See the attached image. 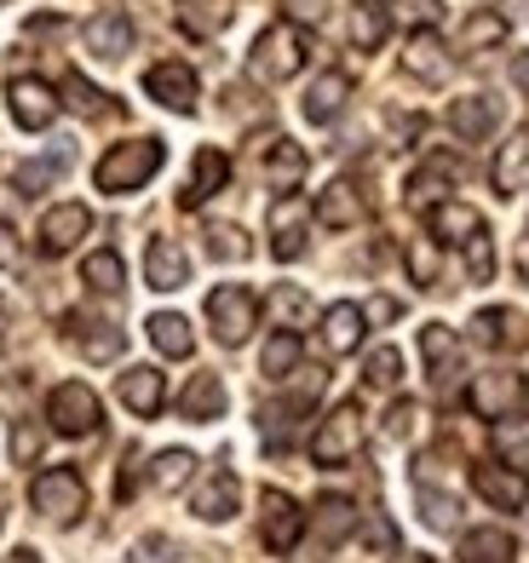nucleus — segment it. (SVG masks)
I'll return each instance as SVG.
<instances>
[{"instance_id": "0eeeda50", "label": "nucleus", "mask_w": 529, "mask_h": 563, "mask_svg": "<svg viewBox=\"0 0 529 563\" xmlns=\"http://www.w3.org/2000/svg\"><path fill=\"white\" fill-rule=\"evenodd\" d=\"M529 386H524V374L513 368H489V374H477L472 379V391H466V408L477 420H513L518 408H524Z\"/></svg>"}, {"instance_id": "1a4fd4ad", "label": "nucleus", "mask_w": 529, "mask_h": 563, "mask_svg": "<svg viewBox=\"0 0 529 563\" xmlns=\"http://www.w3.org/2000/svg\"><path fill=\"white\" fill-rule=\"evenodd\" d=\"M260 506H265V511H260V541H265L271 552H294L299 534H306V511H299V500L283 495V489H265Z\"/></svg>"}, {"instance_id": "052dcab7", "label": "nucleus", "mask_w": 529, "mask_h": 563, "mask_svg": "<svg viewBox=\"0 0 529 563\" xmlns=\"http://www.w3.org/2000/svg\"><path fill=\"white\" fill-rule=\"evenodd\" d=\"M518 282H529V224H524V236H518Z\"/></svg>"}, {"instance_id": "8fccbe9b", "label": "nucleus", "mask_w": 529, "mask_h": 563, "mask_svg": "<svg viewBox=\"0 0 529 563\" xmlns=\"http://www.w3.org/2000/svg\"><path fill=\"white\" fill-rule=\"evenodd\" d=\"M466 271H472V282H489V276H495V247H489V230H477V236L466 242Z\"/></svg>"}, {"instance_id": "37998d69", "label": "nucleus", "mask_w": 529, "mask_h": 563, "mask_svg": "<svg viewBox=\"0 0 529 563\" xmlns=\"http://www.w3.org/2000/svg\"><path fill=\"white\" fill-rule=\"evenodd\" d=\"M64 104L75 110V115H104V92H98L92 81H87V75H64Z\"/></svg>"}, {"instance_id": "a19ab883", "label": "nucleus", "mask_w": 529, "mask_h": 563, "mask_svg": "<svg viewBox=\"0 0 529 563\" xmlns=\"http://www.w3.org/2000/svg\"><path fill=\"white\" fill-rule=\"evenodd\" d=\"M415 500H420V518L432 523V529H455V495H443V489H432L426 477H415Z\"/></svg>"}, {"instance_id": "b1692460", "label": "nucleus", "mask_w": 529, "mask_h": 563, "mask_svg": "<svg viewBox=\"0 0 529 563\" xmlns=\"http://www.w3.org/2000/svg\"><path fill=\"white\" fill-rule=\"evenodd\" d=\"M115 397L128 402L139 420H156L162 402H167V386H162L156 368H128V374H121V386H115Z\"/></svg>"}, {"instance_id": "9d476101", "label": "nucleus", "mask_w": 529, "mask_h": 563, "mask_svg": "<svg viewBox=\"0 0 529 563\" xmlns=\"http://www.w3.org/2000/svg\"><path fill=\"white\" fill-rule=\"evenodd\" d=\"M7 104H12V121L23 126V133H46L58 115V92L35 81V75H18V81L7 87Z\"/></svg>"}, {"instance_id": "5701e85b", "label": "nucleus", "mask_w": 529, "mask_h": 563, "mask_svg": "<svg viewBox=\"0 0 529 563\" xmlns=\"http://www.w3.org/2000/svg\"><path fill=\"white\" fill-rule=\"evenodd\" d=\"M87 46H92L104 64L128 58V53H133V18H128V12H98V18L87 23Z\"/></svg>"}, {"instance_id": "ea45409f", "label": "nucleus", "mask_w": 529, "mask_h": 563, "mask_svg": "<svg viewBox=\"0 0 529 563\" xmlns=\"http://www.w3.org/2000/svg\"><path fill=\"white\" fill-rule=\"evenodd\" d=\"M500 41H507V18H500V12H472L466 18V30H461V46H466V53H489V46H500Z\"/></svg>"}, {"instance_id": "20e7f679", "label": "nucleus", "mask_w": 529, "mask_h": 563, "mask_svg": "<svg viewBox=\"0 0 529 563\" xmlns=\"http://www.w3.org/2000/svg\"><path fill=\"white\" fill-rule=\"evenodd\" d=\"M30 506L41 511V518L53 523H75L87 511V483L75 466H46L35 483H30Z\"/></svg>"}, {"instance_id": "f257e3e1", "label": "nucleus", "mask_w": 529, "mask_h": 563, "mask_svg": "<svg viewBox=\"0 0 529 563\" xmlns=\"http://www.w3.org/2000/svg\"><path fill=\"white\" fill-rule=\"evenodd\" d=\"M162 162H167L162 139H128V144H115L110 156L92 167V185L104 196H133V190H144L150 178L162 173Z\"/></svg>"}, {"instance_id": "a878e982", "label": "nucleus", "mask_w": 529, "mask_h": 563, "mask_svg": "<svg viewBox=\"0 0 529 563\" xmlns=\"http://www.w3.org/2000/svg\"><path fill=\"white\" fill-rule=\"evenodd\" d=\"M224 402H231V397H224V379L219 374H196L190 386L179 391V415L196 420V426H208V420L224 415Z\"/></svg>"}, {"instance_id": "49530a36", "label": "nucleus", "mask_w": 529, "mask_h": 563, "mask_svg": "<svg viewBox=\"0 0 529 563\" xmlns=\"http://www.w3.org/2000/svg\"><path fill=\"white\" fill-rule=\"evenodd\" d=\"M495 449L507 454V466H524V460H529V426L495 420Z\"/></svg>"}, {"instance_id": "ddd939ff", "label": "nucleus", "mask_w": 529, "mask_h": 563, "mask_svg": "<svg viewBox=\"0 0 529 563\" xmlns=\"http://www.w3.org/2000/svg\"><path fill=\"white\" fill-rule=\"evenodd\" d=\"M144 92L156 98V104H167V110H179V115H190L196 110V69L190 64H179V58H167V64H156L144 75Z\"/></svg>"}, {"instance_id": "a211bd4d", "label": "nucleus", "mask_w": 529, "mask_h": 563, "mask_svg": "<svg viewBox=\"0 0 529 563\" xmlns=\"http://www.w3.org/2000/svg\"><path fill=\"white\" fill-rule=\"evenodd\" d=\"M317 219H322V230H357L368 219V201L351 178H334V185L317 196Z\"/></svg>"}, {"instance_id": "bb28decb", "label": "nucleus", "mask_w": 529, "mask_h": 563, "mask_svg": "<svg viewBox=\"0 0 529 563\" xmlns=\"http://www.w3.org/2000/svg\"><path fill=\"white\" fill-rule=\"evenodd\" d=\"M426 230H432L438 242H472L477 230H484V219H477L466 201H432V208H426Z\"/></svg>"}, {"instance_id": "4d7b16f0", "label": "nucleus", "mask_w": 529, "mask_h": 563, "mask_svg": "<svg viewBox=\"0 0 529 563\" xmlns=\"http://www.w3.org/2000/svg\"><path fill=\"white\" fill-rule=\"evenodd\" d=\"M12 260H18V236H12V224L0 219V271H7Z\"/></svg>"}, {"instance_id": "39448f33", "label": "nucleus", "mask_w": 529, "mask_h": 563, "mask_svg": "<svg viewBox=\"0 0 529 563\" xmlns=\"http://www.w3.org/2000/svg\"><path fill=\"white\" fill-rule=\"evenodd\" d=\"M46 420H53L58 438H92V431L104 426V402H98V391L81 386V379H64V386L46 397Z\"/></svg>"}, {"instance_id": "f03ea898", "label": "nucleus", "mask_w": 529, "mask_h": 563, "mask_svg": "<svg viewBox=\"0 0 529 563\" xmlns=\"http://www.w3.org/2000/svg\"><path fill=\"white\" fill-rule=\"evenodd\" d=\"M306 58H311L306 30H294V23H271V30H260L254 53H247V75L265 81V87H283V81H294V75L306 69Z\"/></svg>"}, {"instance_id": "e2e57ef3", "label": "nucleus", "mask_w": 529, "mask_h": 563, "mask_svg": "<svg viewBox=\"0 0 529 563\" xmlns=\"http://www.w3.org/2000/svg\"><path fill=\"white\" fill-rule=\"evenodd\" d=\"M397 563H438V558H397Z\"/></svg>"}, {"instance_id": "f3484780", "label": "nucleus", "mask_w": 529, "mask_h": 563, "mask_svg": "<svg viewBox=\"0 0 529 563\" xmlns=\"http://www.w3.org/2000/svg\"><path fill=\"white\" fill-rule=\"evenodd\" d=\"M224 185H231V156L224 150H196V167H190V185L179 190V208H201V201H213Z\"/></svg>"}, {"instance_id": "f8f14e48", "label": "nucleus", "mask_w": 529, "mask_h": 563, "mask_svg": "<svg viewBox=\"0 0 529 563\" xmlns=\"http://www.w3.org/2000/svg\"><path fill=\"white\" fill-rule=\"evenodd\" d=\"M87 230H92V213L81 208V201H58V208H46L41 213V253H46V260H58V253H69L75 242H81L87 236Z\"/></svg>"}, {"instance_id": "72a5a7b5", "label": "nucleus", "mask_w": 529, "mask_h": 563, "mask_svg": "<svg viewBox=\"0 0 529 563\" xmlns=\"http://www.w3.org/2000/svg\"><path fill=\"white\" fill-rule=\"evenodd\" d=\"M403 69L420 75V81H443V75H449L443 41H438L432 30H415V35H409V53H403Z\"/></svg>"}, {"instance_id": "79ce46f5", "label": "nucleus", "mask_w": 529, "mask_h": 563, "mask_svg": "<svg viewBox=\"0 0 529 563\" xmlns=\"http://www.w3.org/2000/svg\"><path fill=\"white\" fill-rule=\"evenodd\" d=\"M299 368V334L294 328H283V334H271V345H265V374L271 379H288Z\"/></svg>"}, {"instance_id": "6e6552de", "label": "nucleus", "mask_w": 529, "mask_h": 563, "mask_svg": "<svg viewBox=\"0 0 529 563\" xmlns=\"http://www.w3.org/2000/svg\"><path fill=\"white\" fill-rule=\"evenodd\" d=\"M472 489L484 495L495 511H524V506H529V477H524V466L477 460V466H472Z\"/></svg>"}, {"instance_id": "393cba45", "label": "nucleus", "mask_w": 529, "mask_h": 563, "mask_svg": "<svg viewBox=\"0 0 529 563\" xmlns=\"http://www.w3.org/2000/svg\"><path fill=\"white\" fill-rule=\"evenodd\" d=\"M345 98H351V75L345 69H322L317 81H311V92H306V121L329 126L345 110Z\"/></svg>"}, {"instance_id": "6e6d98bb", "label": "nucleus", "mask_w": 529, "mask_h": 563, "mask_svg": "<svg viewBox=\"0 0 529 563\" xmlns=\"http://www.w3.org/2000/svg\"><path fill=\"white\" fill-rule=\"evenodd\" d=\"M363 541H368V547H374V552H386V547H392V541H397V529H392V523H386V518H374V523H368V534H363Z\"/></svg>"}, {"instance_id": "7ed1b4c3", "label": "nucleus", "mask_w": 529, "mask_h": 563, "mask_svg": "<svg viewBox=\"0 0 529 563\" xmlns=\"http://www.w3.org/2000/svg\"><path fill=\"white\" fill-rule=\"evenodd\" d=\"M357 454H363V415H357V402H340L322 415L317 438H311V460L334 472V466H351Z\"/></svg>"}, {"instance_id": "4c0bfd02", "label": "nucleus", "mask_w": 529, "mask_h": 563, "mask_svg": "<svg viewBox=\"0 0 529 563\" xmlns=\"http://www.w3.org/2000/svg\"><path fill=\"white\" fill-rule=\"evenodd\" d=\"M81 282H87L92 294H121V282H128V265H121V253L98 247V253H87V265H81Z\"/></svg>"}, {"instance_id": "3c124183", "label": "nucleus", "mask_w": 529, "mask_h": 563, "mask_svg": "<svg viewBox=\"0 0 529 563\" xmlns=\"http://www.w3.org/2000/svg\"><path fill=\"white\" fill-rule=\"evenodd\" d=\"M133 563H185V552L167 541V534H150V541H139V558Z\"/></svg>"}, {"instance_id": "680f3d73", "label": "nucleus", "mask_w": 529, "mask_h": 563, "mask_svg": "<svg viewBox=\"0 0 529 563\" xmlns=\"http://www.w3.org/2000/svg\"><path fill=\"white\" fill-rule=\"evenodd\" d=\"M7 563H41V558H35V552H30V547H18V552H12V558H7Z\"/></svg>"}, {"instance_id": "bf43d9fd", "label": "nucleus", "mask_w": 529, "mask_h": 563, "mask_svg": "<svg viewBox=\"0 0 529 563\" xmlns=\"http://www.w3.org/2000/svg\"><path fill=\"white\" fill-rule=\"evenodd\" d=\"M368 317H374V322H392V317H397V299H374Z\"/></svg>"}, {"instance_id": "13d9d810", "label": "nucleus", "mask_w": 529, "mask_h": 563, "mask_svg": "<svg viewBox=\"0 0 529 563\" xmlns=\"http://www.w3.org/2000/svg\"><path fill=\"white\" fill-rule=\"evenodd\" d=\"M513 81H518V92H524V104H529V53H518V58H513Z\"/></svg>"}, {"instance_id": "aec40b11", "label": "nucleus", "mask_w": 529, "mask_h": 563, "mask_svg": "<svg viewBox=\"0 0 529 563\" xmlns=\"http://www.w3.org/2000/svg\"><path fill=\"white\" fill-rule=\"evenodd\" d=\"M64 334H69V345L81 351L87 363H115L121 345H128L110 322H87V317H64Z\"/></svg>"}, {"instance_id": "603ef678", "label": "nucleus", "mask_w": 529, "mask_h": 563, "mask_svg": "<svg viewBox=\"0 0 529 563\" xmlns=\"http://www.w3.org/2000/svg\"><path fill=\"white\" fill-rule=\"evenodd\" d=\"M35 454H41V431H35L30 420H18V426H12V460H18V466H30Z\"/></svg>"}, {"instance_id": "2f4dec72", "label": "nucleus", "mask_w": 529, "mask_h": 563, "mask_svg": "<svg viewBox=\"0 0 529 563\" xmlns=\"http://www.w3.org/2000/svg\"><path fill=\"white\" fill-rule=\"evenodd\" d=\"M518 541L507 529H466L461 534V563H513Z\"/></svg>"}, {"instance_id": "5fc2aeb1", "label": "nucleus", "mask_w": 529, "mask_h": 563, "mask_svg": "<svg viewBox=\"0 0 529 563\" xmlns=\"http://www.w3.org/2000/svg\"><path fill=\"white\" fill-rule=\"evenodd\" d=\"M415 420H420V408H415V402H397L392 415H386V438H409Z\"/></svg>"}, {"instance_id": "4468645a", "label": "nucleus", "mask_w": 529, "mask_h": 563, "mask_svg": "<svg viewBox=\"0 0 529 563\" xmlns=\"http://www.w3.org/2000/svg\"><path fill=\"white\" fill-rule=\"evenodd\" d=\"M144 282L156 294L185 288V282H190V253L173 242V236H150V247H144Z\"/></svg>"}, {"instance_id": "58836bf2", "label": "nucleus", "mask_w": 529, "mask_h": 563, "mask_svg": "<svg viewBox=\"0 0 529 563\" xmlns=\"http://www.w3.org/2000/svg\"><path fill=\"white\" fill-rule=\"evenodd\" d=\"M190 472H196V454L190 449H162L156 466H150V483H156L162 495H173V489H185V483H190Z\"/></svg>"}, {"instance_id": "cd10ccee", "label": "nucleus", "mask_w": 529, "mask_h": 563, "mask_svg": "<svg viewBox=\"0 0 529 563\" xmlns=\"http://www.w3.org/2000/svg\"><path fill=\"white\" fill-rule=\"evenodd\" d=\"M524 167H529V133L518 126V133H507V144H500V156H495V167H489L495 196H518V190H524Z\"/></svg>"}, {"instance_id": "c03bdc74", "label": "nucleus", "mask_w": 529, "mask_h": 563, "mask_svg": "<svg viewBox=\"0 0 529 563\" xmlns=\"http://www.w3.org/2000/svg\"><path fill=\"white\" fill-rule=\"evenodd\" d=\"M271 311L283 317V328H299V322L311 317V294H306V288H294V282H283V288L271 294Z\"/></svg>"}, {"instance_id": "423d86ee", "label": "nucleus", "mask_w": 529, "mask_h": 563, "mask_svg": "<svg viewBox=\"0 0 529 563\" xmlns=\"http://www.w3.org/2000/svg\"><path fill=\"white\" fill-rule=\"evenodd\" d=\"M208 322H213L219 345H242L247 334H254V322H260V299L247 294L242 282H219V288L208 294Z\"/></svg>"}, {"instance_id": "473e14b6", "label": "nucleus", "mask_w": 529, "mask_h": 563, "mask_svg": "<svg viewBox=\"0 0 529 563\" xmlns=\"http://www.w3.org/2000/svg\"><path fill=\"white\" fill-rule=\"evenodd\" d=\"M265 178H271V190L294 196V190H299V178H306V150H299L294 139H276V144H271V156H265Z\"/></svg>"}, {"instance_id": "e433bc0d", "label": "nucleus", "mask_w": 529, "mask_h": 563, "mask_svg": "<svg viewBox=\"0 0 529 563\" xmlns=\"http://www.w3.org/2000/svg\"><path fill=\"white\" fill-rule=\"evenodd\" d=\"M455 173H461V162H455V156H432V162H420V167L409 173V201H420V208H426V201H438V196H443V185H449Z\"/></svg>"}, {"instance_id": "a18cd8bd", "label": "nucleus", "mask_w": 529, "mask_h": 563, "mask_svg": "<svg viewBox=\"0 0 529 563\" xmlns=\"http://www.w3.org/2000/svg\"><path fill=\"white\" fill-rule=\"evenodd\" d=\"M363 379H368L374 391H392L397 379H403V356H397L392 345H381V351L368 356V368H363Z\"/></svg>"}, {"instance_id": "6ab92c4d", "label": "nucleus", "mask_w": 529, "mask_h": 563, "mask_svg": "<svg viewBox=\"0 0 529 563\" xmlns=\"http://www.w3.org/2000/svg\"><path fill=\"white\" fill-rule=\"evenodd\" d=\"M345 35H351L357 53H381L386 35H392V7H386V0H357L351 18H345Z\"/></svg>"}, {"instance_id": "09e8293b", "label": "nucleus", "mask_w": 529, "mask_h": 563, "mask_svg": "<svg viewBox=\"0 0 529 563\" xmlns=\"http://www.w3.org/2000/svg\"><path fill=\"white\" fill-rule=\"evenodd\" d=\"M409 276L420 282V288H432V282H438V247H432V236L409 242Z\"/></svg>"}, {"instance_id": "2eb2a0df", "label": "nucleus", "mask_w": 529, "mask_h": 563, "mask_svg": "<svg viewBox=\"0 0 529 563\" xmlns=\"http://www.w3.org/2000/svg\"><path fill=\"white\" fill-rule=\"evenodd\" d=\"M472 334H477V345H489V351H524L529 345V317L507 311V305H489V311L472 317Z\"/></svg>"}, {"instance_id": "c85d7f7f", "label": "nucleus", "mask_w": 529, "mask_h": 563, "mask_svg": "<svg viewBox=\"0 0 529 563\" xmlns=\"http://www.w3.org/2000/svg\"><path fill=\"white\" fill-rule=\"evenodd\" d=\"M69 162H75V150H69V144H58L53 156H35V162H23V167L12 173V190H18V196H41L46 185H58V178L69 173Z\"/></svg>"}, {"instance_id": "7c9ffc66", "label": "nucleus", "mask_w": 529, "mask_h": 563, "mask_svg": "<svg viewBox=\"0 0 529 563\" xmlns=\"http://www.w3.org/2000/svg\"><path fill=\"white\" fill-rule=\"evenodd\" d=\"M231 18H236V0H179V23L196 41H213Z\"/></svg>"}, {"instance_id": "9b49d317", "label": "nucleus", "mask_w": 529, "mask_h": 563, "mask_svg": "<svg viewBox=\"0 0 529 563\" xmlns=\"http://www.w3.org/2000/svg\"><path fill=\"white\" fill-rule=\"evenodd\" d=\"M420 356H426L432 386H438V391H455V379H461V340H455V328L426 322V328H420Z\"/></svg>"}, {"instance_id": "412c9836", "label": "nucleus", "mask_w": 529, "mask_h": 563, "mask_svg": "<svg viewBox=\"0 0 529 563\" xmlns=\"http://www.w3.org/2000/svg\"><path fill=\"white\" fill-rule=\"evenodd\" d=\"M271 253H276L283 265L306 253V208H299L294 196H283V201L271 208Z\"/></svg>"}, {"instance_id": "0e129e2a", "label": "nucleus", "mask_w": 529, "mask_h": 563, "mask_svg": "<svg viewBox=\"0 0 529 563\" xmlns=\"http://www.w3.org/2000/svg\"><path fill=\"white\" fill-rule=\"evenodd\" d=\"M0 334H7V305H0Z\"/></svg>"}, {"instance_id": "c9c22d12", "label": "nucleus", "mask_w": 529, "mask_h": 563, "mask_svg": "<svg viewBox=\"0 0 529 563\" xmlns=\"http://www.w3.org/2000/svg\"><path fill=\"white\" fill-rule=\"evenodd\" d=\"M351 529H357V506H351L345 495H322L317 500V534H322V547H340Z\"/></svg>"}, {"instance_id": "4be33fe9", "label": "nucleus", "mask_w": 529, "mask_h": 563, "mask_svg": "<svg viewBox=\"0 0 529 563\" xmlns=\"http://www.w3.org/2000/svg\"><path fill=\"white\" fill-rule=\"evenodd\" d=\"M495 121H500V98H489V92H472V98H455V104H449V126H455L466 144L489 139Z\"/></svg>"}, {"instance_id": "de8ad7c7", "label": "nucleus", "mask_w": 529, "mask_h": 563, "mask_svg": "<svg viewBox=\"0 0 529 563\" xmlns=\"http://www.w3.org/2000/svg\"><path fill=\"white\" fill-rule=\"evenodd\" d=\"M208 253L213 260H247V236L236 224H208Z\"/></svg>"}, {"instance_id": "dca6fc26", "label": "nucleus", "mask_w": 529, "mask_h": 563, "mask_svg": "<svg viewBox=\"0 0 529 563\" xmlns=\"http://www.w3.org/2000/svg\"><path fill=\"white\" fill-rule=\"evenodd\" d=\"M236 500H242V483H236V472L231 466H213L208 477H201V489L190 495V511L201 523H224L236 511Z\"/></svg>"}, {"instance_id": "c756f323", "label": "nucleus", "mask_w": 529, "mask_h": 563, "mask_svg": "<svg viewBox=\"0 0 529 563\" xmlns=\"http://www.w3.org/2000/svg\"><path fill=\"white\" fill-rule=\"evenodd\" d=\"M363 305H329L322 311V345H329L334 356H345V351H357L363 345Z\"/></svg>"}, {"instance_id": "864d4df0", "label": "nucleus", "mask_w": 529, "mask_h": 563, "mask_svg": "<svg viewBox=\"0 0 529 563\" xmlns=\"http://www.w3.org/2000/svg\"><path fill=\"white\" fill-rule=\"evenodd\" d=\"M397 7H403V18H409V23H420V30H438V18H443L438 0H397Z\"/></svg>"}, {"instance_id": "f704fd0d", "label": "nucleus", "mask_w": 529, "mask_h": 563, "mask_svg": "<svg viewBox=\"0 0 529 563\" xmlns=\"http://www.w3.org/2000/svg\"><path fill=\"white\" fill-rule=\"evenodd\" d=\"M144 334H150V345H156L162 356H190L196 351V334H190V322L179 311H156L144 322Z\"/></svg>"}]
</instances>
